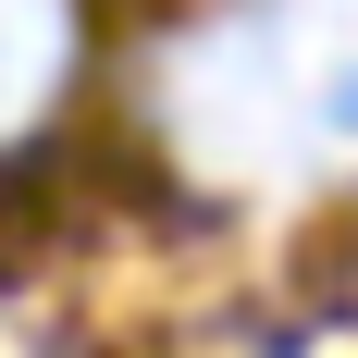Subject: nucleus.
Wrapping results in <instances>:
<instances>
[]
</instances>
